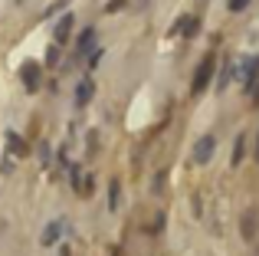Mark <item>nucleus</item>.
<instances>
[{
	"label": "nucleus",
	"instance_id": "nucleus-1",
	"mask_svg": "<svg viewBox=\"0 0 259 256\" xmlns=\"http://www.w3.org/2000/svg\"><path fill=\"white\" fill-rule=\"evenodd\" d=\"M213 69H217V59H213V56H203V63L197 66V72H194V86H190V92H194V96H200V92L210 86Z\"/></svg>",
	"mask_w": 259,
	"mask_h": 256
},
{
	"label": "nucleus",
	"instance_id": "nucleus-2",
	"mask_svg": "<svg viewBox=\"0 0 259 256\" xmlns=\"http://www.w3.org/2000/svg\"><path fill=\"white\" fill-rule=\"evenodd\" d=\"M213 151H217V138L213 135H203V138L197 141V148H194V161L197 164H207V161L213 158Z\"/></svg>",
	"mask_w": 259,
	"mask_h": 256
},
{
	"label": "nucleus",
	"instance_id": "nucleus-3",
	"mask_svg": "<svg viewBox=\"0 0 259 256\" xmlns=\"http://www.w3.org/2000/svg\"><path fill=\"white\" fill-rule=\"evenodd\" d=\"M72 26H76V17H72V13H66V17L56 23V43H66V39L72 36Z\"/></svg>",
	"mask_w": 259,
	"mask_h": 256
},
{
	"label": "nucleus",
	"instance_id": "nucleus-4",
	"mask_svg": "<svg viewBox=\"0 0 259 256\" xmlns=\"http://www.w3.org/2000/svg\"><path fill=\"white\" fill-rule=\"evenodd\" d=\"M92 96H95V82L92 79H82V82L76 86V105H89Z\"/></svg>",
	"mask_w": 259,
	"mask_h": 256
},
{
	"label": "nucleus",
	"instance_id": "nucleus-5",
	"mask_svg": "<svg viewBox=\"0 0 259 256\" xmlns=\"http://www.w3.org/2000/svg\"><path fill=\"white\" fill-rule=\"evenodd\" d=\"M59 230H63V224H59V220H50V224H46V230H43V240H39V243L43 246H53L59 240Z\"/></svg>",
	"mask_w": 259,
	"mask_h": 256
},
{
	"label": "nucleus",
	"instance_id": "nucleus-6",
	"mask_svg": "<svg viewBox=\"0 0 259 256\" xmlns=\"http://www.w3.org/2000/svg\"><path fill=\"white\" fill-rule=\"evenodd\" d=\"M20 76H23V82H26V89H36V79H39V66H33V63H26L23 69H20Z\"/></svg>",
	"mask_w": 259,
	"mask_h": 256
},
{
	"label": "nucleus",
	"instance_id": "nucleus-7",
	"mask_svg": "<svg viewBox=\"0 0 259 256\" xmlns=\"http://www.w3.org/2000/svg\"><path fill=\"white\" fill-rule=\"evenodd\" d=\"M92 43H95V30H82V36H79V43H76V56H85V53L92 50Z\"/></svg>",
	"mask_w": 259,
	"mask_h": 256
},
{
	"label": "nucleus",
	"instance_id": "nucleus-8",
	"mask_svg": "<svg viewBox=\"0 0 259 256\" xmlns=\"http://www.w3.org/2000/svg\"><path fill=\"white\" fill-rule=\"evenodd\" d=\"M256 224H259L256 210H246V217H243V237H246V240H253V230H256Z\"/></svg>",
	"mask_w": 259,
	"mask_h": 256
},
{
	"label": "nucleus",
	"instance_id": "nucleus-9",
	"mask_svg": "<svg viewBox=\"0 0 259 256\" xmlns=\"http://www.w3.org/2000/svg\"><path fill=\"white\" fill-rule=\"evenodd\" d=\"M118 197H121V184L112 181V184H108V207H112V210H118Z\"/></svg>",
	"mask_w": 259,
	"mask_h": 256
},
{
	"label": "nucleus",
	"instance_id": "nucleus-10",
	"mask_svg": "<svg viewBox=\"0 0 259 256\" xmlns=\"http://www.w3.org/2000/svg\"><path fill=\"white\" fill-rule=\"evenodd\" d=\"M7 145H10V151H20V154L26 151V148H23V141L17 138V132H7Z\"/></svg>",
	"mask_w": 259,
	"mask_h": 256
},
{
	"label": "nucleus",
	"instance_id": "nucleus-11",
	"mask_svg": "<svg viewBox=\"0 0 259 256\" xmlns=\"http://www.w3.org/2000/svg\"><path fill=\"white\" fill-rule=\"evenodd\" d=\"M243 148H246V135H240V138H236V148H233V164H240V161H243Z\"/></svg>",
	"mask_w": 259,
	"mask_h": 256
},
{
	"label": "nucleus",
	"instance_id": "nucleus-12",
	"mask_svg": "<svg viewBox=\"0 0 259 256\" xmlns=\"http://www.w3.org/2000/svg\"><path fill=\"white\" fill-rule=\"evenodd\" d=\"M46 63H59V46H50V50H46Z\"/></svg>",
	"mask_w": 259,
	"mask_h": 256
},
{
	"label": "nucleus",
	"instance_id": "nucleus-13",
	"mask_svg": "<svg viewBox=\"0 0 259 256\" xmlns=\"http://www.w3.org/2000/svg\"><path fill=\"white\" fill-rule=\"evenodd\" d=\"M246 4H249V0H230V10H233V13H240Z\"/></svg>",
	"mask_w": 259,
	"mask_h": 256
},
{
	"label": "nucleus",
	"instance_id": "nucleus-14",
	"mask_svg": "<svg viewBox=\"0 0 259 256\" xmlns=\"http://www.w3.org/2000/svg\"><path fill=\"white\" fill-rule=\"evenodd\" d=\"M39 158H43V164H50V158H53V151H50V145H43V148H39Z\"/></svg>",
	"mask_w": 259,
	"mask_h": 256
},
{
	"label": "nucleus",
	"instance_id": "nucleus-15",
	"mask_svg": "<svg viewBox=\"0 0 259 256\" xmlns=\"http://www.w3.org/2000/svg\"><path fill=\"white\" fill-rule=\"evenodd\" d=\"M256 158H259V135H256Z\"/></svg>",
	"mask_w": 259,
	"mask_h": 256
}]
</instances>
